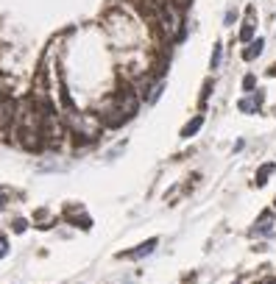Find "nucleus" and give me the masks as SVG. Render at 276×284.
I'll list each match as a JSON object with an SVG mask.
<instances>
[{"label":"nucleus","instance_id":"nucleus-15","mask_svg":"<svg viewBox=\"0 0 276 284\" xmlns=\"http://www.w3.org/2000/svg\"><path fill=\"white\" fill-rule=\"evenodd\" d=\"M271 75H276V64H273V67H271Z\"/></svg>","mask_w":276,"mask_h":284},{"label":"nucleus","instance_id":"nucleus-12","mask_svg":"<svg viewBox=\"0 0 276 284\" xmlns=\"http://www.w3.org/2000/svg\"><path fill=\"white\" fill-rule=\"evenodd\" d=\"M28 229V220H22V217H17L14 220V232H25Z\"/></svg>","mask_w":276,"mask_h":284},{"label":"nucleus","instance_id":"nucleus-1","mask_svg":"<svg viewBox=\"0 0 276 284\" xmlns=\"http://www.w3.org/2000/svg\"><path fill=\"white\" fill-rule=\"evenodd\" d=\"M134 115H137V95H134L131 90H120L115 95V100L106 106V111L101 115V123H103V126L117 128V126H123V123H126L128 117H134Z\"/></svg>","mask_w":276,"mask_h":284},{"label":"nucleus","instance_id":"nucleus-16","mask_svg":"<svg viewBox=\"0 0 276 284\" xmlns=\"http://www.w3.org/2000/svg\"><path fill=\"white\" fill-rule=\"evenodd\" d=\"M0 206H3V192H0Z\"/></svg>","mask_w":276,"mask_h":284},{"label":"nucleus","instance_id":"nucleus-14","mask_svg":"<svg viewBox=\"0 0 276 284\" xmlns=\"http://www.w3.org/2000/svg\"><path fill=\"white\" fill-rule=\"evenodd\" d=\"M254 84H257L254 75H245V78H243V87H245V90H254Z\"/></svg>","mask_w":276,"mask_h":284},{"label":"nucleus","instance_id":"nucleus-9","mask_svg":"<svg viewBox=\"0 0 276 284\" xmlns=\"http://www.w3.org/2000/svg\"><path fill=\"white\" fill-rule=\"evenodd\" d=\"M273 164H262V167H260V173H257V187H262V184H265V181H268V176H271L273 173Z\"/></svg>","mask_w":276,"mask_h":284},{"label":"nucleus","instance_id":"nucleus-10","mask_svg":"<svg viewBox=\"0 0 276 284\" xmlns=\"http://www.w3.org/2000/svg\"><path fill=\"white\" fill-rule=\"evenodd\" d=\"M251 37H254V22H245L243 31H240V39L245 42V39H251Z\"/></svg>","mask_w":276,"mask_h":284},{"label":"nucleus","instance_id":"nucleus-3","mask_svg":"<svg viewBox=\"0 0 276 284\" xmlns=\"http://www.w3.org/2000/svg\"><path fill=\"white\" fill-rule=\"evenodd\" d=\"M159 245V240H145L140 248H134V251H126V253H120L123 259H143V257H148V253H154V248Z\"/></svg>","mask_w":276,"mask_h":284},{"label":"nucleus","instance_id":"nucleus-6","mask_svg":"<svg viewBox=\"0 0 276 284\" xmlns=\"http://www.w3.org/2000/svg\"><path fill=\"white\" fill-rule=\"evenodd\" d=\"M201 126H204V115H196V117H192V120L187 123L184 128H181V137H184V139H190L192 134H198V131H201Z\"/></svg>","mask_w":276,"mask_h":284},{"label":"nucleus","instance_id":"nucleus-7","mask_svg":"<svg viewBox=\"0 0 276 284\" xmlns=\"http://www.w3.org/2000/svg\"><path fill=\"white\" fill-rule=\"evenodd\" d=\"M271 223H273V215L271 212H262L260 220H257V226L251 229V234H268L271 232Z\"/></svg>","mask_w":276,"mask_h":284},{"label":"nucleus","instance_id":"nucleus-5","mask_svg":"<svg viewBox=\"0 0 276 284\" xmlns=\"http://www.w3.org/2000/svg\"><path fill=\"white\" fill-rule=\"evenodd\" d=\"M260 103H262V92H254L251 98H243L237 106H240V111H243V115H254V111L260 109Z\"/></svg>","mask_w":276,"mask_h":284},{"label":"nucleus","instance_id":"nucleus-8","mask_svg":"<svg viewBox=\"0 0 276 284\" xmlns=\"http://www.w3.org/2000/svg\"><path fill=\"white\" fill-rule=\"evenodd\" d=\"M262 47H265V42H262V39H254V42L243 50V59H245V62H254V59L262 53Z\"/></svg>","mask_w":276,"mask_h":284},{"label":"nucleus","instance_id":"nucleus-4","mask_svg":"<svg viewBox=\"0 0 276 284\" xmlns=\"http://www.w3.org/2000/svg\"><path fill=\"white\" fill-rule=\"evenodd\" d=\"M14 100L11 98H3V103H0V128H9L11 120H14Z\"/></svg>","mask_w":276,"mask_h":284},{"label":"nucleus","instance_id":"nucleus-13","mask_svg":"<svg viewBox=\"0 0 276 284\" xmlns=\"http://www.w3.org/2000/svg\"><path fill=\"white\" fill-rule=\"evenodd\" d=\"M6 253H9V240L0 237V257H6Z\"/></svg>","mask_w":276,"mask_h":284},{"label":"nucleus","instance_id":"nucleus-2","mask_svg":"<svg viewBox=\"0 0 276 284\" xmlns=\"http://www.w3.org/2000/svg\"><path fill=\"white\" fill-rule=\"evenodd\" d=\"M156 14H159V25L165 28L168 34H176L181 17H179V9H176L170 0H159V6H156Z\"/></svg>","mask_w":276,"mask_h":284},{"label":"nucleus","instance_id":"nucleus-11","mask_svg":"<svg viewBox=\"0 0 276 284\" xmlns=\"http://www.w3.org/2000/svg\"><path fill=\"white\" fill-rule=\"evenodd\" d=\"M220 53H223V45H215V53H212V70L220 64Z\"/></svg>","mask_w":276,"mask_h":284}]
</instances>
